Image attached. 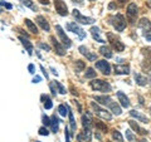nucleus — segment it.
<instances>
[{
  "mask_svg": "<svg viewBox=\"0 0 151 142\" xmlns=\"http://www.w3.org/2000/svg\"><path fill=\"white\" fill-rule=\"evenodd\" d=\"M42 122H43L44 126H50V118L47 116V115H43L42 116Z\"/></svg>",
  "mask_w": 151,
  "mask_h": 142,
  "instance_id": "4c0bfd02",
  "label": "nucleus"
},
{
  "mask_svg": "<svg viewBox=\"0 0 151 142\" xmlns=\"http://www.w3.org/2000/svg\"><path fill=\"white\" fill-rule=\"evenodd\" d=\"M88 1H94V0H88Z\"/></svg>",
  "mask_w": 151,
  "mask_h": 142,
  "instance_id": "4d7b16f0",
  "label": "nucleus"
},
{
  "mask_svg": "<svg viewBox=\"0 0 151 142\" xmlns=\"http://www.w3.org/2000/svg\"><path fill=\"white\" fill-rule=\"evenodd\" d=\"M89 32H91L93 39L96 42H98V43H105V40H103L102 37H101V30H100V28H98V27H92Z\"/></svg>",
  "mask_w": 151,
  "mask_h": 142,
  "instance_id": "412c9836",
  "label": "nucleus"
},
{
  "mask_svg": "<svg viewBox=\"0 0 151 142\" xmlns=\"http://www.w3.org/2000/svg\"><path fill=\"white\" fill-rule=\"evenodd\" d=\"M93 99H94L96 102L100 103V105L108 107V108L111 110V112L113 113V115L120 116L121 113H122V110H121L120 105H119L117 102L113 101V99H112L110 96H105V94H103V96H94Z\"/></svg>",
  "mask_w": 151,
  "mask_h": 142,
  "instance_id": "f257e3e1",
  "label": "nucleus"
},
{
  "mask_svg": "<svg viewBox=\"0 0 151 142\" xmlns=\"http://www.w3.org/2000/svg\"><path fill=\"white\" fill-rule=\"evenodd\" d=\"M23 5H25V6H28V8H30V9H33L34 11H37V6L33 4V1L32 0H19Z\"/></svg>",
  "mask_w": 151,
  "mask_h": 142,
  "instance_id": "f704fd0d",
  "label": "nucleus"
},
{
  "mask_svg": "<svg viewBox=\"0 0 151 142\" xmlns=\"http://www.w3.org/2000/svg\"><path fill=\"white\" fill-rule=\"evenodd\" d=\"M91 87L94 91H98V92H103V93H108L111 92V84L106 82V80H102V79H93L91 82Z\"/></svg>",
  "mask_w": 151,
  "mask_h": 142,
  "instance_id": "20e7f679",
  "label": "nucleus"
},
{
  "mask_svg": "<svg viewBox=\"0 0 151 142\" xmlns=\"http://www.w3.org/2000/svg\"><path fill=\"white\" fill-rule=\"evenodd\" d=\"M134 78H135V80H136V83H137L139 86H141V87H145L146 84L149 83V79L146 78L145 75L140 74V73H135V74H134Z\"/></svg>",
  "mask_w": 151,
  "mask_h": 142,
  "instance_id": "5701e85b",
  "label": "nucleus"
},
{
  "mask_svg": "<svg viewBox=\"0 0 151 142\" xmlns=\"http://www.w3.org/2000/svg\"><path fill=\"white\" fill-rule=\"evenodd\" d=\"M96 68L98 70H101L102 74H105V75L111 74V65L106 60H98V62H96Z\"/></svg>",
  "mask_w": 151,
  "mask_h": 142,
  "instance_id": "9b49d317",
  "label": "nucleus"
},
{
  "mask_svg": "<svg viewBox=\"0 0 151 142\" xmlns=\"http://www.w3.org/2000/svg\"><path fill=\"white\" fill-rule=\"evenodd\" d=\"M91 107H92V110L94 112V115L98 116L100 118H102V120H106V121L112 120V115L106 110V108H102L100 105H97V103H94V102L91 103Z\"/></svg>",
  "mask_w": 151,
  "mask_h": 142,
  "instance_id": "39448f33",
  "label": "nucleus"
},
{
  "mask_svg": "<svg viewBox=\"0 0 151 142\" xmlns=\"http://www.w3.org/2000/svg\"><path fill=\"white\" fill-rule=\"evenodd\" d=\"M126 138H127V141H129V142H134L136 140V137H135V135L132 133L130 130H127L126 131Z\"/></svg>",
  "mask_w": 151,
  "mask_h": 142,
  "instance_id": "e433bc0d",
  "label": "nucleus"
},
{
  "mask_svg": "<svg viewBox=\"0 0 151 142\" xmlns=\"http://www.w3.org/2000/svg\"><path fill=\"white\" fill-rule=\"evenodd\" d=\"M108 23H110L117 32H124L126 28L125 18H124V15H121V14H115V15L108 16Z\"/></svg>",
  "mask_w": 151,
  "mask_h": 142,
  "instance_id": "f03ea898",
  "label": "nucleus"
},
{
  "mask_svg": "<svg viewBox=\"0 0 151 142\" xmlns=\"http://www.w3.org/2000/svg\"><path fill=\"white\" fill-rule=\"evenodd\" d=\"M96 75H97V73L94 72L93 68H87L86 73H84V77L88 78V79H94V78H96Z\"/></svg>",
  "mask_w": 151,
  "mask_h": 142,
  "instance_id": "72a5a7b5",
  "label": "nucleus"
},
{
  "mask_svg": "<svg viewBox=\"0 0 151 142\" xmlns=\"http://www.w3.org/2000/svg\"><path fill=\"white\" fill-rule=\"evenodd\" d=\"M68 116H69V123H70V128H72V135L73 136V132H76V130H77V125H76V121H74V116H73V112L69 110L68 112Z\"/></svg>",
  "mask_w": 151,
  "mask_h": 142,
  "instance_id": "c85d7f7f",
  "label": "nucleus"
},
{
  "mask_svg": "<svg viewBox=\"0 0 151 142\" xmlns=\"http://www.w3.org/2000/svg\"><path fill=\"white\" fill-rule=\"evenodd\" d=\"M78 141L82 142V141H86V142H91L92 140V132L91 130H83V132L81 135H78Z\"/></svg>",
  "mask_w": 151,
  "mask_h": 142,
  "instance_id": "4be33fe9",
  "label": "nucleus"
},
{
  "mask_svg": "<svg viewBox=\"0 0 151 142\" xmlns=\"http://www.w3.org/2000/svg\"><path fill=\"white\" fill-rule=\"evenodd\" d=\"M74 68H76V72L79 73V72H82V70L86 68V63L82 62V60H76V63H74Z\"/></svg>",
  "mask_w": 151,
  "mask_h": 142,
  "instance_id": "2f4dec72",
  "label": "nucleus"
},
{
  "mask_svg": "<svg viewBox=\"0 0 151 142\" xmlns=\"http://www.w3.org/2000/svg\"><path fill=\"white\" fill-rule=\"evenodd\" d=\"M107 39L110 42V45L113 50H116L117 53H121V52L125 50V44L121 42L120 38H117L113 33H107Z\"/></svg>",
  "mask_w": 151,
  "mask_h": 142,
  "instance_id": "7ed1b4c3",
  "label": "nucleus"
},
{
  "mask_svg": "<svg viewBox=\"0 0 151 142\" xmlns=\"http://www.w3.org/2000/svg\"><path fill=\"white\" fill-rule=\"evenodd\" d=\"M86 58H87L88 60H91V62H93V60L97 59V54H96V53H89V52H88V53L86 54Z\"/></svg>",
  "mask_w": 151,
  "mask_h": 142,
  "instance_id": "ea45409f",
  "label": "nucleus"
},
{
  "mask_svg": "<svg viewBox=\"0 0 151 142\" xmlns=\"http://www.w3.org/2000/svg\"><path fill=\"white\" fill-rule=\"evenodd\" d=\"M40 69H42V72H43V74H44V77L48 79L49 78V75H48V73H47V70H45V68L43 67V65H40Z\"/></svg>",
  "mask_w": 151,
  "mask_h": 142,
  "instance_id": "09e8293b",
  "label": "nucleus"
},
{
  "mask_svg": "<svg viewBox=\"0 0 151 142\" xmlns=\"http://www.w3.org/2000/svg\"><path fill=\"white\" fill-rule=\"evenodd\" d=\"M142 35H144V38L146 40H149V42H151V29H147V30H144L142 32Z\"/></svg>",
  "mask_w": 151,
  "mask_h": 142,
  "instance_id": "58836bf2",
  "label": "nucleus"
},
{
  "mask_svg": "<svg viewBox=\"0 0 151 142\" xmlns=\"http://www.w3.org/2000/svg\"><path fill=\"white\" fill-rule=\"evenodd\" d=\"M25 25L28 27V29H29V32L32 33V34H38V33H39V32H38V28H37V25L34 24V23H33L32 20H30V19H25Z\"/></svg>",
  "mask_w": 151,
  "mask_h": 142,
  "instance_id": "bb28decb",
  "label": "nucleus"
},
{
  "mask_svg": "<svg viewBox=\"0 0 151 142\" xmlns=\"http://www.w3.org/2000/svg\"><path fill=\"white\" fill-rule=\"evenodd\" d=\"M38 132H39V135H40V136H48V135H49V131L47 130L45 127H40Z\"/></svg>",
  "mask_w": 151,
  "mask_h": 142,
  "instance_id": "79ce46f5",
  "label": "nucleus"
},
{
  "mask_svg": "<svg viewBox=\"0 0 151 142\" xmlns=\"http://www.w3.org/2000/svg\"><path fill=\"white\" fill-rule=\"evenodd\" d=\"M150 113H151V110H150Z\"/></svg>",
  "mask_w": 151,
  "mask_h": 142,
  "instance_id": "bf43d9fd",
  "label": "nucleus"
},
{
  "mask_svg": "<svg viewBox=\"0 0 151 142\" xmlns=\"http://www.w3.org/2000/svg\"><path fill=\"white\" fill-rule=\"evenodd\" d=\"M112 138L115 140L116 142H124V137H122L121 132L117 131V130H113L112 131Z\"/></svg>",
  "mask_w": 151,
  "mask_h": 142,
  "instance_id": "473e14b6",
  "label": "nucleus"
},
{
  "mask_svg": "<svg viewBox=\"0 0 151 142\" xmlns=\"http://www.w3.org/2000/svg\"><path fill=\"white\" fill-rule=\"evenodd\" d=\"M58 112H59V115L62 117H65V116H68L69 108H68V106H65V105H59L58 106Z\"/></svg>",
  "mask_w": 151,
  "mask_h": 142,
  "instance_id": "7c9ffc66",
  "label": "nucleus"
},
{
  "mask_svg": "<svg viewBox=\"0 0 151 142\" xmlns=\"http://www.w3.org/2000/svg\"><path fill=\"white\" fill-rule=\"evenodd\" d=\"M117 98H119L120 105L124 108H129L130 107V99H129V97H127L124 92H121V91L117 92Z\"/></svg>",
  "mask_w": 151,
  "mask_h": 142,
  "instance_id": "f3484780",
  "label": "nucleus"
},
{
  "mask_svg": "<svg viewBox=\"0 0 151 142\" xmlns=\"http://www.w3.org/2000/svg\"><path fill=\"white\" fill-rule=\"evenodd\" d=\"M129 125H130V127H131V128L134 130V131H135V132H136V133H137V135L145 136L146 133H147V131H146V130H144L142 127H140L137 122H135L134 120H130V121H129Z\"/></svg>",
  "mask_w": 151,
  "mask_h": 142,
  "instance_id": "a211bd4d",
  "label": "nucleus"
},
{
  "mask_svg": "<svg viewBox=\"0 0 151 142\" xmlns=\"http://www.w3.org/2000/svg\"><path fill=\"white\" fill-rule=\"evenodd\" d=\"M64 136H65V142H70V140H69V131H68V128L65 127V130H64Z\"/></svg>",
  "mask_w": 151,
  "mask_h": 142,
  "instance_id": "49530a36",
  "label": "nucleus"
},
{
  "mask_svg": "<svg viewBox=\"0 0 151 142\" xmlns=\"http://www.w3.org/2000/svg\"><path fill=\"white\" fill-rule=\"evenodd\" d=\"M39 1L42 4H45V5H48V4H49V0H39Z\"/></svg>",
  "mask_w": 151,
  "mask_h": 142,
  "instance_id": "603ef678",
  "label": "nucleus"
},
{
  "mask_svg": "<svg viewBox=\"0 0 151 142\" xmlns=\"http://www.w3.org/2000/svg\"><path fill=\"white\" fill-rule=\"evenodd\" d=\"M0 13H3V9L1 8H0Z\"/></svg>",
  "mask_w": 151,
  "mask_h": 142,
  "instance_id": "6e6d98bb",
  "label": "nucleus"
},
{
  "mask_svg": "<svg viewBox=\"0 0 151 142\" xmlns=\"http://www.w3.org/2000/svg\"><path fill=\"white\" fill-rule=\"evenodd\" d=\"M40 99H42V102H43V106H44L45 110H50V108L53 107L52 99H50V97L48 96V94H42V96H40Z\"/></svg>",
  "mask_w": 151,
  "mask_h": 142,
  "instance_id": "393cba45",
  "label": "nucleus"
},
{
  "mask_svg": "<svg viewBox=\"0 0 151 142\" xmlns=\"http://www.w3.org/2000/svg\"><path fill=\"white\" fill-rule=\"evenodd\" d=\"M50 70H52V73H53L54 75H58V73H57V70H55L53 67H50Z\"/></svg>",
  "mask_w": 151,
  "mask_h": 142,
  "instance_id": "864d4df0",
  "label": "nucleus"
},
{
  "mask_svg": "<svg viewBox=\"0 0 151 142\" xmlns=\"http://www.w3.org/2000/svg\"><path fill=\"white\" fill-rule=\"evenodd\" d=\"M54 8H55V11L58 13L60 16L68 15V8L63 0H54Z\"/></svg>",
  "mask_w": 151,
  "mask_h": 142,
  "instance_id": "9d476101",
  "label": "nucleus"
},
{
  "mask_svg": "<svg viewBox=\"0 0 151 142\" xmlns=\"http://www.w3.org/2000/svg\"><path fill=\"white\" fill-rule=\"evenodd\" d=\"M65 28H67L68 32H72V33H74V34H77L79 39H84V38H86V32H84L76 22L68 23V24L65 25Z\"/></svg>",
  "mask_w": 151,
  "mask_h": 142,
  "instance_id": "423d86ee",
  "label": "nucleus"
},
{
  "mask_svg": "<svg viewBox=\"0 0 151 142\" xmlns=\"http://www.w3.org/2000/svg\"><path fill=\"white\" fill-rule=\"evenodd\" d=\"M93 118L92 115L89 112H86L84 115H82V125H83V130H91L93 126Z\"/></svg>",
  "mask_w": 151,
  "mask_h": 142,
  "instance_id": "f8f14e48",
  "label": "nucleus"
},
{
  "mask_svg": "<svg viewBox=\"0 0 151 142\" xmlns=\"http://www.w3.org/2000/svg\"><path fill=\"white\" fill-rule=\"evenodd\" d=\"M72 14H73V16H74V19H76V22L81 23V24H86V25H88V24H93V23H94V19H93V18H89V16H84V15H82V14L79 13V10H77V9H74Z\"/></svg>",
  "mask_w": 151,
  "mask_h": 142,
  "instance_id": "1a4fd4ad",
  "label": "nucleus"
},
{
  "mask_svg": "<svg viewBox=\"0 0 151 142\" xmlns=\"http://www.w3.org/2000/svg\"><path fill=\"white\" fill-rule=\"evenodd\" d=\"M50 42H52V44H53L54 49H55V53L58 55H60V57H63L65 54V48H64V47L60 44L54 37H50Z\"/></svg>",
  "mask_w": 151,
  "mask_h": 142,
  "instance_id": "4468645a",
  "label": "nucleus"
},
{
  "mask_svg": "<svg viewBox=\"0 0 151 142\" xmlns=\"http://www.w3.org/2000/svg\"><path fill=\"white\" fill-rule=\"evenodd\" d=\"M28 70H29V73L34 74V73H35V67H34V64H29V65H28Z\"/></svg>",
  "mask_w": 151,
  "mask_h": 142,
  "instance_id": "de8ad7c7",
  "label": "nucleus"
},
{
  "mask_svg": "<svg viewBox=\"0 0 151 142\" xmlns=\"http://www.w3.org/2000/svg\"><path fill=\"white\" fill-rule=\"evenodd\" d=\"M94 126H96V128L98 130V132H103V133H106V132L108 131V128H107V126L103 123V122H100V121H96L93 123Z\"/></svg>",
  "mask_w": 151,
  "mask_h": 142,
  "instance_id": "c756f323",
  "label": "nucleus"
},
{
  "mask_svg": "<svg viewBox=\"0 0 151 142\" xmlns=\"http://www.w3.org/2000/svg\"><path fill=\"white\" fill-rule=\"evenodd\" d=\"M40 77H39V75H35V77L34 78H33V83H39L40 82Z\"/></svg>",
  "mask_w": 151,
  "mask_h": 142,
  "instance_id": "3c124183",
  "label": "nucleus"
},
{
  "mask_svg": "<svg viewBox=\"0 0 151 142\" xmlns=\"http://www.w3.org/2000/svg\"><path fill=\"white\" fill-rule=\"evenodd\" d=\"M100 53H101V55H103L107 59H110V58H112V57H113V53H112L111 48H110V47H107V45H102L101 47V48H100Z\"/></svg>",
  "mask_w": 151,
  "mask_h": 142,
  "instance_id": "a878e982",
  "label": "nucleus"
},
{
  "mask_svg": "<svg viewBox=\"0 0 151 142\" xmlns=\"http://www.w3.org/2000/svg\"><path fill=\"white\" fill-rule=\"evenodd\" d=\"M39 47H40L42 49L47 50V52H50V47H49L48 44H45V43H39Z\"/></svg>",
  "mask_w": 151,
  "mask_h": 142,
  "instance_id": "37998d69",
  "label": "nucleus"
},
{
  "mask_svg": "<svg viewBox=\"0 0 151 142\" xmlns=\"http://www.w3.org/2000/svg\"><path fill=\"white\" fill-rule=\"evenodd\" d=\"M130 116L131 117H134V118H136L137 121H140V122H142V123H149V118L146 117L145 115H142V113H140V112H137V111H135V110H131L130 111Z\"/></svg>",
  "mask_w": 151,
  "mask_h": 142,
  "instance_id": "6ab92c4d",
  "label": "nucleus"
},
{
  "mask_svg": "<svg viewBox=\"0 0 151 142\" xmlns=\"http://www.w3.org/2000/svg\"><path fill=\"white\" fill-rule=\"evenodd\" d=\"M142 54H144V57H145L142 67L146 68V69H151V47L144 48V49H142Z\"/></svg>",
  "mask_w": 151,
  "mask_h": 142,
  "instance_id": "ddd939ff",
  "label": "nucleus"
},
{
  "mask_svg": "<svg viewBox=\"0 0 151 142\" xmlns=\"http://www.w3.org/2000/svg\"><path fill=\"white\" fill-rule=\"evenodd\" d=\"M55 30H57V34H58V37L60 38V40H62V44L64 48H70L72 47V42H70V39L67 37V34L64 33L63 28L60 25H55Z\"/></svg>",
  "mask_w": 151,
  "mask_h": 142,
  "instance_id": "6e6552de",
  "label": "nucleus"
},
{
  "mask_svg": "<svg viewBox=\"0 0 151 142\" xmlns=\"http://www.w3.org/2000/svg\"><path fill=\"white\" fill-rule=\"evenodd\" d=\"M19 40H20L22 45H23V47H24V48L27 49L28 54L32 55V54H33V52H34V47H33V44H32L30 42H29V39H28L27 37H23V35H20V37H19Z\"/></svg>",
  "mask_w": 151,
  "mask_h": 142,
  "instance_id": "2eb2a0df",
  "label": "nucleus"
},
{
  "mask_svg": "<svg viewBox=\"0 0 151 142\" xmlns=\"http://www.w3.org/2000/svg\"><path fill=\"white\" fill-rule=\"evenodd\" d=\"M35 142H40V141H35Z\"/></svg>",
  "mask_w": 151,
  "mask_h": 142,
  "instance_id": "13d9d810",
  "label": "nucleus"
},
{
  "mask_svg": "<svg viewBox=\"0 0 151 142\" xmlns=\"http://www.w3.org/2000/svg\"><path fill=\"white\" fill-rule=\"evenodd\" d=\"M50 128H52V132L53 133H57L58 132V128H59V120L57 118L55 115H53L50 117Z\"/></svg>",
  "mask_w": 151,
  "mask_h": 142,
  "instance_id": "b1692460",
  "label": "nucleus"
},
{
  "mask_svg": "<svg viewBox=\"0 0 151 142\" xmlns=\"http://www.w3.org/2000/svg\"><path fill=\"white\" fill-rule=\"evenodd\" d=\"M78 50L81 52V53H82L83 55H86V54L88 53V49H87V48H86V47H84V45H81V47H79V48H78Z\"/></svg>",
  "mask_w": 151,
  "mask_h": 142,
  "instance_id": "c03bdc74",
  "label": "nucleus"
},
{
  "mask_svg": "<svg viewBox=\"0 0 151 142\" xmlns=\"http://www.w3.org/2000/svg\"><path fill=\"white\" fill-rule=\"evenodd\" d=\"M49 88H50V91H52V94H53V96H57V87H55V83L54 82H50L49 83Z\"/></svg>",
  "mask_w": 151,
  "mask_h": 142,
  "instance_id": "a19ab883",
  "label": "nucleus"
},
{
  "mask_svg": "<svg viewBox=\"0 0 151 142\" xmlns=\"http://www.w3.org/2000/svg\"><path fill=\"white\" fill-rule=\"evenodd\" d=\"M70 1L77 4V5H83V0H70Z\"/></svg>",
  "mask_w": 151,
  "mask_h": 142,
  "instance_id": "8fccbe9b",
  "label": "nucleus"
},
{
  "mask_svg": "<svg viewBox=\"0 0 151 142\" xmlns=\"http://www.w3.org/2000/svg\"><path fill=\"white\" fill-rule=\"evenodd\" d=\"M139 15V8L136 5L135 3H131L129 4V6H127V19H129V22L131 24H134L136 22V18Z\"/></svg>",
  "mask_w": 151,
  "mask_h": 142,
  "instance_id": "0eeeda50",
  "label": "nucleus"
},
{
  "mask_svg": "<svg viewBox=\"0 0 151 142\" xmlns=\"http://www.w3.org/2000/svg\"><path fill=\"white\" fill-rule=\"evenodd\" d=\"M54 83H55V87H57V89H58V92L60 93V94H65L67 93V91H65V88L60 84L59 82H57V80H54Z\"/></svg>",
  "mask_w": 151,
  "mask_h": 142,
  "instance_id": "c9c22d12",
  "label": "nucleus"
},
{
  "mask_svg": "<svg viewBox=\"0 0 151 142\" xmlns=\"http://www.w3.org/2000/svg\"><path fill=\"white\" fill-rule=\"evenodd\" d=\"M117 1H119V3L121 4V5H122V4H125V3L127 1V0H117Z\"/></svg>",
  "mask_w": 151,
  "mask_h": 142,
  "instance_id": "5fc2aeb1",
  "label": "nucleus"
},
{
  "mask_svg": "<svg viewBox=\"0 0 151 142\" xmlns=\"http://www.w3.org/2000/svg\"><path fill=\"white\" fill-rule=\"evenodd\" d=\"M0 5L4 6V8H6V9H12V8H13L12 4H9V3H6V1H0Z\"/></svg>",
  "mask_w": 151,
  "mask_h": 142,
  "instance_id": "a18cd8bd",
  "label": "nucleus"
},
{
  "mask_svg": "<svg viewBox=\"0 0 151 142\" xmlns=\"http://www.w3.org/2000/svg\"><path fill=\"white\" fill-rule=\"evenodd\" d=\"M115 73L116 74H129L130 73V65L127 64H115Z\"/></svg>",
  "mask_w": 151,
  "mask_h": 142,
  "instance_id": "aec40b11",
  "label": "nucleus"
},
{
  "mask_svg": "<svg viewBox=\"0 0 151 142\" xmlns=\"http://www.w3.org/2000/svg\"><path fill=\"white\" fill-rule=\"evenodd\" d=\"M35 22H37V24L39 25L42 29H43L44 32H49L50 30V27H49V23L47 22V19L44 16H42V15H38L35 18Z\"/></svg>",
  "mask_w": 151,
  "mask_h": 142,
  "instance_id": "dca6fc26",
  "label": "nucleus"
},
{
  "mask_svg": "<svg viewBox=\"0 0 151 142\" xmlns=\"http://www.w3.org/2000/svg\"><path fill=\"white\" fill-rule=\"evenodd\" d=\"M139 27L142 29V32L144 30H147V29H151V23H150V20L149 19H146V18H142L140 20V23H139Z\"/></svg>",
  "mask_w": 151,
  "mask_h": 142,
  "instance_id": "cd10ccee",
  "label": "nucleus"
}]
</instances>
